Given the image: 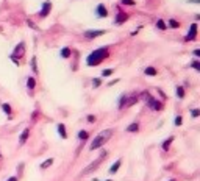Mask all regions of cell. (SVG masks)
Here are the masks:
<instances>
[{
    "mask_svg": "<svg viewBox=\"0 0 200 181\" xmlns=\"http://www.w3.org/2000/svg\"><path fill=\"white\" fill-rule=\"evenodd\" d=\"M108 56V47H100V48H96L92 53L88 55L86 58V64L89 67H94V66H99V64Z\"/></svg>",
    "mask_w": 200,
    "mask_h": 181,
    "instance_id": "1",
    "label": "cell"
},
{
    "mask_svg": "<svg viewBox=\"0 0 200 181\" xmlns=\"http://www.w3.org/2000/svg\"><path fill=\"white\" fill-rule=\"evenodd\" d=\"M113 136V128H108V130H103V131H100L96 137H94V140L91 142V145H89V150L92 151V150H97V148H100V147H103L106 142L110 140V137Z\"/></svg>",
    "mask_w": 200,
    "mask_h": 181,
    "instance_id": "2",
    "label": "cell"
},
{
    "mask_svg": "<svg viewBox=\"0 0 200 181\" xmlns=\"http://www.w3.org/2000/svg\"><path fill=\"white\" fill-rule=\"evenodd\" d=\"M25 42L24 41H20L14 48H13V51H11V55H9V59H17L19 61V58H22L24 56V53H25Z\"/></svg>",
    "mask_w": 200,
    "mask_h": 181,
    "instance_id": "3",
    "label": "cell"
},
{
    "mask_svg": "<svg viewBox=\"0 0 200 181\" xmlns=\"http://www.w3.org/2000/svg\"><path fill=\"white\" fill-rule=\"evenodd\" d=\"M145 101H147V106L150 109H153V111H161L163 109V103L159 100H156V98H153L152 95H149L147 98H145Z\"/></svg>",
    "mask_w": 200,
    "mask_h": 181,
    "instance_id": "4",
    "label": "cell"
},
{
    "mask_svg": "<svg viewBox=\"0 0 200 181\" xmlns=\"http://www.w3.org/2000/svg\"><path fill=\"white\" fill-rule=\"evenodd\" d=\"M197 39V23L194 22L191 27H189V31H188V34L184 36V41H188V42H191V41H195Z\"/></svg>",
    "mask_w": 200,
    "mask_h": 181,
    "instance_id": "5",
    "label": "cell"
},
{
    "mask_svg": "<svg viewBox=\"0 0 200 181\" xmlns=\"http://www.w3.org/2000/svg\"><path fill=\"white\" fill-rule=\"evenodd\" d=\"M50 9H52V2H50V0H45V2L42 3L41 11H39V17H47L49 12H50Z\"/></svg>",
    "mask_w": 200,
    "mask_h": 181,
    "instance_id": "6",
    "label": "cell"
},
{
    "mask_svg": "<svg viewBox=\"0 0 200 181\" xmlns=\"http://www.w3.org/2000/svg\"><path fill=\"white\" fill-rule=\"evenodd\" d=\"M105 156H106V151H103V153H102V156H100L99 159H96V161H94V162H92V164H91L89 167H86V169H85V170H83L82 173H83V175H86V173H91L92 170H96V167H97V164H99V162H100V161H102V159H103Z\"/></svg>",
    "mask_w": 200,
    "mask_h": 181,
    "instance_id": "7",
    "label": "cell"
},
{
    "mask_svg": "<svg viewBox=\"0 0 200 181\" xmlns=\"http://www.w3.org/2000/svg\"><path fill=\"white\" fill-rule=\"evenodd\" d=\"M83 34H85L86 39H96L97 36L105 34V31H103V30H88V31H85Z\"/></svg>",
    "mask_w": 200,
    "mask_h": 181,
    "instance_id": "8",
    "label": "cell"
},
{
    "mask_svg": "<svg viewBox=\"0 0 200 181\" xmlns=\"http://www.w3.org/2000/svg\"><path fill=\"white\" fill-rule=\"evenodd\" d=\"M96 16H97V17H100V19H105L106 16H108V9L105 8V5H103V3L97 5V8H96Z\"/></svg>",
    "mask_w": 200,
    "mask_h": 181,
    "instance_id": "9",
    "label": "cell"
},
{
    "mask_svg": "<svg viewBox=\"0 0 200 181\" xmlns=\"http://www.w3.org/2000/svg\"><path fill=\"white\" fill-rule=\"evenodd\" d=\"M138 100H139L138 92H133L131 95H127V106H133L135 103H138Z\"/></svg>",
    "mask_w": 200,
    "mask_h": 181,
    "instance_id": "10",
    "label": "cell"
},
{
    "mask_svg": "<svg viewBox=\"0 0 200 181\" xmlns=\"http://www.w3.org/2000/svg\"><path fill=\"white\" fill-rule=\"evenodd\" d=\"M0 108L3 109V112L6 114V117H8V119L13 117V108H11L9 103H2V105H0Z\"/></svg>",
    "mask_w": 200,
    "mask_h": 181,
    "instance_id": "11",
    "label": "cell"
},
{
    "mask_svg": "<svg viewBox=\"0 0 200 181\" xmlns=\"http://www.w3.org/2000/svg\"><path fill=\"white\" fill-rule=\"evenodd\" d=\"M127 19H128V14H125V12H119V14L116 16V19H114V23H116V25H121V23H124Z\"/></svg>",
    "mask_w": 200,
    "mask_h": 181,
    "instance_id": "12",
    "label": "cell"
},
{
    "mask_svg": "<svg viewBox=\"0 0 200 181\" xmlns=\"http://www.w3.org/2000/svg\"><path fill=\"white\" fill-rule=\"evenodd\" d=\"M125 131H127V133H138V131H139V123H138V122L130 123V125L125 128Z\"/></svg>",
    "mask_w": 200,
    "mask_h": 181,
    "instance_id": "13",
    "label": "cell"
},
{
    "mask_svg": "<svg viewBox=\"0 0 200 181\" xmlns=\"http://www.w3.org/2000/svg\"><path fill=\"white\" fill-rule=\"evenodd\" d=\"M28 134H30V130H28V128H25V130L22 131V134H20V137H19V145L25 144V140L28 139Z\"/></svg>",
    "mask_w": 200,
    "mask_h": 181,
    "instance_id": "14",
    "label": "cell"
},
{
    "mask_svg": "<svg viewBox=\"0 0 200 181\" xmlns=\"http://www.w3.org/2000/svg\"><path fill=\"white\" fill-rule=\"evenodd\" d=\"M71 55H72V50H71L69 47H63V48H61V51H60V56H61V58H64V59H67Z\"/></svg>",
    "mask_w": 200,
    "mask_h": 181,
    "instance_id": "15",
    "label": "cell"
},
{
    "mask_svg": "<svg viewBox=\"0 0 200 181\" xmlns=\"http://www.w3.org/2000/svg\"><path fill=\"white\" fill-rule=\"evenodd\" d=\"M124 106H127V94H122L121 97H119V100H117V108L122 109Z\"/></svg>",
    "mask_w": 200,
    "mask_h": 181,
    "instance_id": "16",
    "label": "cell"
},
{
    "mask_svg": "<svg viewBox=\"0 0 200 181\" xmlns=\"http://www.w3.org/2000/svg\"><path fill=\"white\" fill-rule=\"evenodd\" d=\"M121 164H122V159H117V161H116V162H114V164L110 167V170H108V172H110L111 175H114V173L119 170V167H121Z\"/></svg>",
    "mask_w": 200,
    "mask_h": 181,
    "instance_id": "17",
    "label": "cell"
},
{
    "mask_svg": "<svg viewBox=\"0 0 200 181\" xmlns=\"http://www.w3.org/2000/svg\"><path fill=\"white\" fill-rule=\"evenodd\" d=\"M27 87H28L30 90H33L36 87V78L35 76H28V78H27Z\"/></svg>",
    "mask_w": 200,
    "mask_h": 181,
    "instance_id": "18",
    "label": "cell"
},
{
    "mask_svg": "<svg viewBox=\"0 0 200 181\" xmlns=\"http://www.w3.org/2000/svg\"><path fill=\"white\" fill-rule=\"evenodd\" d=\"M58 134L63 137V139H67V133H66V126L63 125V123H58Z\"/></svg>",
    "mask_w": 200,
    "mask_h": 181,
    "instance_id": "19",
    "label": "cell"
},
{
    "mask_svg": "<svg viewBox=\"0 0 200 181\" xmlns=\"http://www.w3.org/2000/svg\"><path fill=\"white\" fill-rule=\"evenodd\" d=\"M144 73H145V75H149V76H155L158 72H156V69H155V67L149 66V67H145V69H144Z\"/></svg>",
    "mask_w": 200,
    "mask_h": 181,
    "instance_id": "20",
    "label": "cell"
},
{
    "mask_svg": "<svg viewBox=\"0 0 200 181\" xmlns=\"http://www.w3.org/2000/svg\"><path fill=\"white\" fill-rule=\"evenodd\" d=\"M156 28L164 31V30H167V23H166L163 19H158V20H156Z\"/></svg>",
    "mask_w": 200,
    "mask_h": 181,
    "instance_id": "21",
    "label": "cell"
},
{
    "mask_svg": "<svg viewBox=\"0 0 200 181\" xmlns=\"http://www.w3.org/2000/svg\"><path fill=\"white\" fill-rule=\"evenodd\" d=\"M172 140H174V137L170 136V137H167V139L163 142V144H161V147H163V150H164V151H167V150H169V147H170V144H172Z\"/></svg>",
    "mask_w": 200,
    "mask_h": 181,
    "instance_id": "22",
    "label": "cell"
},
{
    "mask_svg": "<svg viewBox=\"0 0 200 181\" xmlns=\"http://www.w3.org/2000/svg\"><path fill=\"white\" fill-rule=\"evenodd\" d=\"M175 92H177V97H178V98H184V95H186V90H184L183 86H177Z\"/></svg>",
    "mask_w": 200,
    "mask_h": 181,
    "instance_id": "23",
    "label": "cell"
},
{
    "mask_svg": "<svg viewBox=\"0 0 200 181\" xmlns=\"http://www.w3.org/2000/svg\"><path fill=\"white\" fill-rule=\"evenodd\" d=\"M88 137H89V133L86 130H80L78 131V139L80 140H88Z\"/></svg>",
    "mask_w": 200,
    "mask_h": 181,
    "instance_id": "24",
    "label": "cell"
},
{
    "mask_svg": "<svg viewBox=\"0 0 200 181\" xmlns=\"http://www.w3.org/2000/svg\"><path fill=\"white\" fill-rule=\"evenodd\" d=\"M52 164H53V159H52V158H49V159H45V161L41 164V169H42V170H45V169H49V167H50Z\"/></svg>",
    "mask_w": 200,
    "mask_h": 181,
    "instance_id": "25",
    "label": "cell"
},
{
    "mask_svg": "<svg viewBox=\"0 0 200 181\" xmlns=\"http://www.w3.org/2000/svg\"><path fill=\"white\" fill-rule=\"evenodd\" d=\"M167 25H169L170 28H174V30H175V28H178V27H180V22H178V20H175V19H170V20L167 22Z\"/></svg>",
    "mask_w": 200,
    "mask_h": 181,
    "instance_id": "26",
    "label": "cell"
},
{
    "mask_svg": "<svg viewBox=\"0 0 200 181\" xmlns=\"http://www.w3.org/2000/svg\"><path fill=\"white\" fill-rule=\"evenodd\" d=\"M102 84V78H92V87H99Z\"/></svg>",
    "mask_w": 200,
    "mask_h": 181,
    "instance_id": "27",
    "label": "cell"
},
{
    "mask_svg": "<svg viewBox=\"0 0 200 181\" xmlns=\"http://www.w3.org/2000/svg\"><path fill=\"white\" fill-rule=\"evenodd\" d=\"M191 67L194 69V70H197V72H200V62L195 59V61H192V64H191Z\"/></svg>",
    "mask_w": 200,
    "mask_h": 181,
    "instance_id": "28",
    "label": "cell"
},
{
    "mask_svg": "<svg viewBox=\"0 0 200 181\" xmlns=\"http://www.w3.org/2000/svg\"><path fill=\"white\" fill-rule=\"evenodd\" d=\"M31 70H33L35 73L38 72V67H36V56H33V58H31Z\"/></svg>",
    "mask_w": 200,
    "mask_h": 181,
    "instance_id": "29",
    "label": "cell"
},
{
    "mask_svg": "<svg viewBox=\"0 0 200 181\" xmlns=\"http://www.w3.org/2000/svg\"><path fill=\"white\" fill-rule=\"evenodd\" d=\"M122 5H127V6H133L135 5V0H121Z\"/></svg>",
    "mask_w": 200,
    "mask_h": 181,
    "instance_id": "30",
    "label": "cell"
},
{
    "mask_svg": "<svg viewBox=\"0 0 200 181\" xmlns=\"http://www.w3.org/2000/svg\"><path fill=\"white\" fill-rule=\"evenodd\" d=\"M111 73H113V69H105V70L102 72V76L105 78V76H110Z\"/></svg>",
    "mask_w": 200,
    "mask_h": 181,
    "instance_id": "31",
    "label": "cell"
},
{
    "mask_svg": "<svg viewBox=\"0 0 200 181\" xmlns=\"http://www.w3.org/2000/svg\"><path fill=\"white\" fill-rule=\"evenodd\" d=\"M191 115H192V117L195 119V117H198V115H200V109H191Z\"/></svg>",
    "mask_w": 200,
    "mask_h": 181,
    "instance_id": "32",
    "label": "cell"
},
{
    "mask_svg": "<svg viewBox=\"0 0 200 181\" xmlns=\"http://www.w3.org/2000/svg\"><path fill=\"white\" fill-rule=\"evenodd\" d=\"M174 123H175L177 126H180V125L183 123V119H181V115H177V117H175V120H174Z\"/></svg>",
    "mask_w": 200,
    "mask_h": 181,
    "instance_id": "33",
    "label": "cell"
},
{
    "mask_svg": "<svg viewBox=\"0 0 200 181\" xmlns=\"http://www.w3.org/2000/svg\"><path fill=\"white\" fill-rule=\"evenodd\" d=\"M88 122L94 123V122H96V117H94V115H92V114H91V115H88Z\"/></svg>",
    "mask_w": 200,
    "mask_h": 181,
    "instance_id": "34",
    "label": "cell"
},
{
    "mask_svg": "<svg viewBox=\"0 0 200 181\" xmlns=\"http://www.w3.org/2000/svg\"><path fill=\"white\" fill-rule=\"evenodd\" d=\"M192 53H194V56H195V58H198V56H200V50H198V48H195V50L192 51Z\"/></svg>",
    "mask_w": 200,
    "mask_h": 181,
    "instance_id": "35",
    "label": "cell"
},
{
    "mask_svg": "<svg viewBox=\"0 0 200 181\" xmlns=\"http://www.w3.org/2000/svg\"><path fill=\"white\" fill-rule=\"evenodd\" d=\"M6 181H17V176H9Z\"/></svg>",
    "mask_w": 200,
    "mask_h": 181,
    "instance_id": "36",
    "label": "cell"
},
{
    "mask_svg": "<svg viewBox=\"0 0 200 181\" xmlns=\"http://www.w3.org/2000/svg\"><path fill=\"white\" fill-rule=\"evenodd\" d=\"M117 81H119V80H114V81H110V83H108V86H113V84H116Z\"/></svg>",
    "mask_w": 200,
    "mask_h": 181,
    "instance_id": "37",
    "label": "cell"
},
{
    "mask_svg": "<svg viewBox=\"0 0 200 181\" xmlns=\"http://www.w3.org/2000/svg\"><path fill=\"white\" fill-rule=\"evenodd\" d=\"M169 181H175V178H172V179H169Z\"/></svg>",
    "mask_w": 200,
    "mask_h": 181,
    "instance_id": "38",
    "label": "cell"
},
{
    "mask_svg": "<svg viewBox=\"0 0 200 181\" xmlns=\"http://www.w3.org/2000/svg\"><path fill=\"white\" fill-rule=\"evenodd\" d=\"M106 181H113V179H106Z\"/></svg>",
    "mask_w": 200,
    "mask_h": 181,
    "instance_id": "39",
    "label": "cell"
},
{
    "mask_svg": "<svg viewBox=\"0 0 200 181\" xmlns=\"http://www.w3.org/2000/svg\"><path fill=\"white\" fill-rule=\"evenodd\" d=\"M0 156H2V153H0Z\"/></svg>",
    "mask_w": 200,
    "mask_h": 181,
    "instance_id": "40",
    "label": "cell"
}]
</instances>
